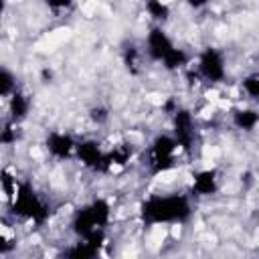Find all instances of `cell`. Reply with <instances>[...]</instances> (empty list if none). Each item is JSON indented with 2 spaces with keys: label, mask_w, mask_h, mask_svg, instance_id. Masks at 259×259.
I'll use <instances>...</instances> for the list:
<instances>
[{
  "label": "cell",
  "mask_w": 259,
  "mask_h": 259,
  "mask_svg": "<svg viewBox=\"0 0 259 259\" xmlns=\"http://www.w3.org/2000/svg\"><path fill=\"white\" fill-rule=\"evenodd\" d=\"M194 212L192 194L170 192V194H152L140 204V221L148 227L156 225H184Z\"/></svg>",
  "instance_id": "6da1fadb"
},
{
  "label": "cell",
  "mask_w": 259,
  "mask_h": 259,
  "mask_svg": "<svg viewBox=\"0 0 259 259\" xmlns=\"http://www.w3.org/2000/svg\"><path fill=\"white\" fill-rule=\"evenodd\" d=\"M109 223H111V204L105 198H93L75 210L71 219V231L75 233L77 239L105 235Z\"/></svg>",
  "instance_id": "7a4b0ae2"
},
{
  "label": "cell",
  "mask_w": 259,
  "mask_h": 259,
  "mask_svg": "<svg viewBox=\"0 0 259 259\" xmlns=\"http://www.w3.org/2000/svg\"><path fill=\"white\" fill-rule=\"evenodd\" d=\"M10 210L14 217L22 221H30L34 225H45L51 217L49 202L36 192L30 182H18L14 194L10 196Z\"/></svg>",
  "instance_id": "3957f363"
},
{
  "label": "cell",
  "mask_w": 259,
  "mask_h": 259,
  "mask_svg": "<svg viewBox=\"0 0 259 259\" xmlns=\"http://www.w3.org/2000/svg\"><path fill=\"white\" fill-rule=\"evenodd\" d=\"M180 146L172 134H158L148 146V170L150 174H166L176 166Z\"/></svg>",
  "instance_id": "277c9868"
},
{
  "label": "cell",
  "mask_w": 259,
  "mask_h": 259,
  "mask_svg": "<svg viewBox=\"0 0 259 259\" xmlns=\"http://www.w3.org/2000/svg\"><path fill=\"white\" fill-rule=\"evenodd\" d=\"M196 73L210 85H219L227 77V59L225 53L217 47H204L196 59Z\"/></svg>",
  "instance_id": "5b68a950"
},
{
  "label": "cell",
  "mask_w": 259,
  "mask_h": 259,
  "mask_svg": "<svg viewBox=\"0 0 259 259\" xmlns=\"http://www.w3.org/2000/svg\"><path fill=\"white\" fill-rule=\"evenodd\" d=\"M172 136L176 138L180 152L192 154L194 144H196V121L190 109L178 107L172 113Z\"/></svg>",
  "instance_id": "8992f818"
},
{
  "label": "cell",
  "mask_w": 259,
  "mask_h": 259,
  "mask_svg": "<svg viewBox=\"0 0 259 259\" xmlns=\"http://www.w3.org/2000/svg\"><path fill=\"white\" fill-rule=\"evenodd\" d=\"M178 45L170 38V34L162 28V24H154L148 34H146V53L150 57V61L154 63H164L166 57L176 49Z\"/></svg>",
  "instance_id": "52a82bcc"
},
{
  "label": "cell",
  "mask_w": 259,
  "mask_h": 259,
  "mask_svg": "<svg viewBox=\"0 0 259 259\" xmlns=\"http://www.w3.org/2000/svg\"><path fill=\"white\" fill-rule=\"evenodd\" d=\"M45 150L51 158L55 160H69L75 156V150H77V140L67 134V132H59V130H53L45 136Z\"/></svg>",
  "instance_id": "ba28073f"
},
{
  "label": "cell",
  "mask_w": 259,
  "mask_h": 259,
  "mask_svg": "<svg viewBox=\"0 0 259 259\" xmlns=\"http://www.w3.org/2000/svg\"><path fill=\"white\" fill-rule=\"evenodd\" d=\"M105 154H107V150H103L97 140H81V142H77L75 158L89 170L105 172Z\"/></svg>",
  "instance_id": "9c48e42d"
},
{
  "label": "cell",
  "mask_w": 259,
  "mask_h": 259,
  "mask_svg": "<svg viewBox=\"0 0 259 259\" xmlns=\"http://www.w3.org/2000/svg\"><path fill=\"white\" fill-rule=\"evenodd\" d=\"M221 188V174L214 168H202L198 172H194L192 176V186H190V194L204 198V196H214Z\"/></svg>",
  "instance_id": "30bf717a"
},
{
  "label": "cell",
  "mask_w": 259,
  "mask_h": 259,
  "mask_svg": "<svg viewBox=\"0 0 259 259\" xmlns=\"http://www.w3.org/2000/svg\"><path fill=\"white\" fill-rule=\"evenodd\" d=\"M103 241H105V235H95V237L77 239V243H73L67 251H63V255L73 257V259H93V257L99 255Z\"/></svg>",
  "instance_id": "8fae6325"
},
{
  "label": "cell",
  "mask_w": 259,
  "mask_h": 259,
  "mask_svg": "<svg viewBox=\"0 0 259 259\" xmlns=\"http://www.w3.org/2000/svg\"><path fill=\"white\" fill-rule=\"evenodd\" d=\"M8 115H10V121L14 123H20L28 117L30 113V97L22 91V89H16L8 99Z\"/></svg>",
  "instance_id": "7c38bea8"
},
{
  "label": "cell",
  "mask_w": 259,
  "mask_h": 259,
  "mask_svg": "<svg viewBox=\"0 0 259 259\" xmlns=\"http://www.w3.org/2000/svg\"><path fill=\"white\" fill-rule=\"evenodd\" d=\"M231 123L241 132H253L259 125V111L253 107H237L231 111Z\"/></svg>",
  "instance_id": "4fadbf2b"
},
{
  "label": "cell",
  "mask_w": 259,
  "mask_h": 259,
  "mask_svg": "<svg viewBox=\"0 0 259 259\" xmlns=\"http://www.w3.org/2000/svg\"><path fill=\"white\" fill-rule=\"evenodd\" d=\"M132 158V146L130 144H119L113 150L105 154V172H113L115 168H121L130 162Z\"/></svg>",
  "instance_id": "5bb4252c"
},
{
  "label": "cell",
  "mask_w": 259,
  "mask_h": 259,
  "mask_svg": "<svg viewBox=\"0 0 259 259\" xmlns=\"http://www.w3.org/2000/svg\"><path fill=\"white\" fill-rule=\"evenodd\" d=\"M144 8L156 24H164L170 18V6L164 0H144Z\"/></svg>",
  "instance_id": "9a60e30c"
},
{
  "label": "cell",
  "mask_w": 259,
  "mask_h": 259,
  "mask_svg": "<svg viewBox=\"0 0 259 259\" xmlns=\"http://www.w3.org/2000/svg\"><path fill=\"white\" fill-rule=\"evenodd\" d=\"M188 61H190L188 53H186L184 49L176 47V49L166 57V61L162 63V67H164L166 71H180V69H184V67L188 65Z\"/></svg>",
  "instance_id": "2e32d148"
},
{
  "label": "cell",
  "mask_w": 259,
  "mask_h": 259,
  "mask_svg": "<svg viewBox=\"0 0 259 259\" xmlns=\"http://www.w3.org/2000/svg\"><path fill=\"white\" fill-rule=\"evenodd\" d=\"M241 91L247 95V99L259 103V73H249L241 81Z\"/></svg>",
  "instance_id": "e0dca14e"
},
{
  "label": "cell",
  "mask_w": 259,
  "mask_h": 259,
  "mask_svg": "<svg viewBox=\"0 0 259 259\" xmlns=\"http://www.w3.org/2000/svg\"><path fill=\"white\" fill-rule=\"evenodd\" d=\"M16 89H18V85H16V75H14L8 67H2V71H0V95H2L4 99H8Z\"/></svg>",
  "instance_id": "ac0fdd59"
},
{
  "label": "cell",
  "mask_w": 259,
  "mask_h": 259,
  "mask_svg": "<svg viewBox=\"0 0 259 259\" xmlns=\"http://www.w3.org/2000/svg\"><path fill=\"white\" fill-rule=\"evenodd\" d=\"M121 59H123V65L130 73H138V65H140V51L136 49V45H127L121 53Z\"/></svg>",
  "instance_id": "d6986e66"
},
{
  "label": "cell",
  "mask_w": 259,
  "mask_h": 259,
  "mask_svg": "<svg viewBox=\"0 0 259 259\" xmlns=\"http://www.w3.org/2000/svg\"><path fill=\"white\" fill-rule=\"evenodd\" d=\"M16 125H18V123H14V121H10L8 125H4L2 134H0V142H2L4 146L16 144V140H18V127H16Z\"/></svg>",
  "instance_id": "ffe728a7"
},
{
  "label": "cell",
  "mask_w": 259,
  "mask_h": 259,
  "mask_svg": "<svg viewBox=\"0 0 259 259\" xmlns=\"http://www.w3.org/2000/svg\"><path fill=\"white\" fill-rule=\"evenodd\" d=\"M89 119H91L93 123H97V125H103V123L109 119V109H107L105 105H93V107L89 109Z\"/></svg>",
  "instance_id": "44dd1931"
},
{
  "label": "cell",
  "mask_w": 259,
  "mask_h": 259,
  "mask_svg": "<svg viewBox=\"0 0 259 259\" xmlns=\"http://www.w3.org/2000/svg\"><path fill=\"white\" fill-rule=\"evenodd\" d=\"M42 4H45L51 12L59 14V12H67L69 8H73L75 0H42Z\"/></svg>",
  "instance_id": "7402d4cb"
},
{
  "label": "cell",
  "mask_w": 259,
  "mask_h": 259,
  "mask_svg": "<svg viewBox=\"0 0 259 259\" xmlns=\"http://www.w3.org/2000/svg\"><path fill=\"white\" fill-rule=\"evenodd\" d=\"M186 2V6H190L192 10H202V8H206L208 4H210V0H184Z\"/></svg>",
  "instance_id": "603a6c76"
}]
</instances>
